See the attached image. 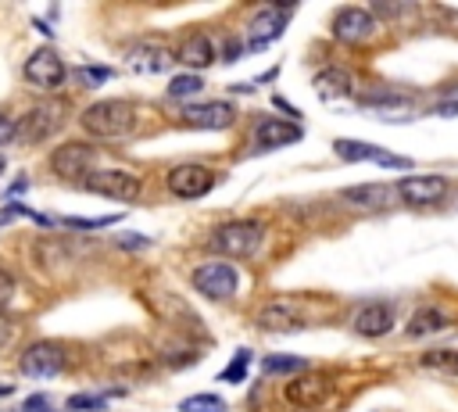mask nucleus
Wrapping results in <instances>:
<instances>
[{
    "instance_id": "16",
    "label": "nucleus",
    "mask_w": 458,
    "mask_h": 412,
    "mask_svg": "<svg viewBox=\"0 0 458 412\" xmlns=\"http://www.w3.org/2000/svg\"><path fill=\"white\" fill-rule=\"evenodd\" d=\"M125 64H129L132 72H143V75H157V72H165V68L172 64V50H165L161 43H150V39H143V43H132V47L125 50Z\"/></svg>"
},
{
    "instance_id": "19",
    "label": "nucleus",
    "mask_w": 458,
    "mask_h": 412,
    "mask_svg": "<svg viewBox=\"0 0 458 412\" xmlns=\"http://www.w3.org/2000/svg\"><path fill=\"white\" fill-rule=\"evenodd\" d=\"M297 140H301V125L283 122V118H261L254 129V150H276V147H286Z\"/></svg>"
},
{
    "instance_id": "29",
    "label": "nucleus",
    "mask_w": 458,
    "mask_h": 412,
    "mask_svg": "<svg viewBox=\"0 0 458 412\" xmlns=\"http://www.w3.org/2000/svg\"><path fill=\"white\" fill-rule=\"evenodd\" d=\"M118 222V215H100V219H61V226L68 229H100V226H111Z\"/></svg>"
},
{
    "instance_id": "6",
    "label": "nucleus",
    "mask_w": 458,
    "mask_h": 412,
    "mask_svg": "<svg viewBox=\"0 0 458 412\" xmlns=\"http://www.w3.org/2000/svg\"><path fill=\"white\" fill-rule=\"evenodd\" d=\"M64 348L54 344V340H39V344H29L25 355H21V373L25 376H61L64 373Z\"/></svg>"
},
{
    "instance_id": "10",
    "label": "nucleus",
    "mask_w": 458,
    "mask_h": 412,
    "mask_svg": "<svg viewBox=\"0 0 458 412\" xmlns=\"http://www.w3.org/2000/svg\"><path fill=\"white\" fill-rule=\"evenodd\" d=\"M89 161H93V147L89 143H61L50 154V172L61 179H86L89 176Z\"/></svg>"
},
{
    "instance_id": "5",
    "label": "nucleus",
    "mask_w": 458,
    "mask_h": 412,
    "mask_svg": "<svg viewBox=\"0 0 458 412\" xmlns=\"http://www.w3.org/2000/svg\"><path fill=\"white\" fill-rule=\"evenodd\" d=\"M236 283H240V276H236V269L225 265V262H208V265L193 269V287H197L204 297H211V301L233 297V294H236Z\"/></svg>"
},
{
    "instance_id": "21",
    "label": "nucleus",
    "mask_w": 458,
    "mask_h": 412,
    "mask_svg": "<svg viewBox=\"0 0 458 412\" xmlns=\"http://www.w3.org/2000/svg\"><path fill=\"white\" fill-rule=\"evenodd\" d=\"M172 61H182V64H190V68H208V64L215 61V47H211V39H208L204 32H193V36L182 39V47L175 50Z\"/></svg>"
},
{
    "instance_id": "23",
    "label": "nucleus",
    "mask_w": 458,
    "mask_h": 412,
    "mask_svg": "<svg viewBox=\"0 0 458 412\" xmlns=\"http://www.w3.org/2000/svg\"><path fill=\"white\" fill-rule=\"evenodd\" d=\"M419 365L429 369V373L458 376V351H451V348H433V351H426V355L419 358Z\"/></svg>"
},
{
    "instance_id": "7",
    "label": "nucleus",
    "mask_w": 458,
    "mask_h": 412,
    "mask_svg": "<svg viewBox=\"0 0 458 412\" xmlns=\"http://www.w3.org/2000/svg\"><path fill=\"white\" fill-rule=\"evenodd\" d=\"M340 201L351 204V208H358V211H386L401 197H397V190L390 183H361V186H347L340 193Z\"/></svg>"
},
{
    "instance_id": "26",
    "label": "nucleus",
    "mask_w": 458,
    "mask_h": 412,
    "mask_svg": "<svg viewBox=\"0 0 458 412\" xmlns=\"http://www.w3.org/2000/svg\"><path fill=\"white\" fill-rule=\"evenodd\" d=\"M182 412H225V401L215 398V394H193L186 401H179Z\"/></svg>"
},
{
    "instance_id": "9",
    "label": "nucleus",
    "mask_w": 458,
    "mask_h": 412,
    "mask_svg": "<svg viewBox=\"0 0 458 412\" xmlns=\"http://www.w3.org/2000/svg\"><path fill=\"white\" fill-rule=\"evenodd\" d=\"M211 186H215V176H211L208 165H175V168L168 172V190H172L175 197H182V201L204 197Z\"/></svg>"
},
{
    "instance_id": "8",
    "label": "nucleus",
    "mask_w": 458,
    "mask_h": 412,
    "mask_svg": "<svg viewBox=\"0 0 458 412\" xmlns=\"http://www.w3.org/2000/svg\"><path fill=\"white\" fill-rule=\"evenodd\" d=\"M25 79L36 86V90H57L64 82V61L57 57V50L43 47L36 50L29 61H25Z\"/></svg>"
},
{
    "instance_id": "34",
    "label": "nucleus",
    "mask_w": 458,
    "mask_h": 412,
    "mask_svg": "<svg viewBox=\"0 0 458 412\" xmlns=\"http://www.w3.org/2000/svg\"><path fill=\"white\" fill-rule=\"evenodd\" d=\"M11 140H14V122L0 111V147H4V143H11Z\"/></svg>"
},
{
    "instance_id": "1",
    "label": "nucleus",
    "mask_w": 458,
    "mask_h": 412,
    "mask_svg": "<svg viewBox=\"0 0 458 412\" xmlns=\"http://www.w3.org/2000/svg\"><path fill=\"white\" fill-rule=\"evenodd\" d=\"M82 129L89 136H104V140H114V136H125L136 129V107L129 100H97L82 111Z\"/></svg>"
},
{
    "instance_id": "20",
    "label": "nucleus",
    "mask_w": 458,
    "mask_h": 412,
    "mask_svg": "<svg viewBox=\"0 0 458 412\" xmlns=\"http://www.w3.org/2000/svg\"><path fill=\"white\" fill-rule=\"evenodd\" d=\"M258 326L261 330H297V326H304V319L290 301H268L265 308H258Z\"/></svg>"
},
{
    "instance_id": "3",
    "label": "nucleus",
    "mask_w": 458,
    "mask_h": 412,
    "mask_svg": "<svg viewBox=\"0 0 458 412\" xmlns=\"http://www.w3.org/2000/svg\"><path fill=\"white\" fill-rule=\"evenodd\" d=\"M261 240H265V226L243 219V222H225V226H218L215 236H211V247H215L218 254H225V258H250V254L261 247Z\"/></svg>"
},
{
    "instance_id": "4",
    "label": "nucleus",
    "mask_w": 458,
    "mask_h": 412,
    "mask_svg": "<svg viewBox=\"0 0 458 412\" xmlns=\"http://www.w3.org/2000/svg\"><path fill=\"white\" fill-rule=\"evenodd\" d=\"M82 186L89 193H100V197H111V201H136L140 190H143L140 176L129 172V168H97L82 179Z\"/></svg>"
},
{
    "instance_id": "12",
    "label": "nucleus",
    "mask_w": 458,
    "mask_h": 412,
    "mask_svg": "<svg viewBox=\"0 0 458 412\" xmlns=\"http://www.w3.org/2000/svg\"><path fill=\"white\" fill-rule=\"evenodd\" d=\"M394 322H397V315L386 301H369V305L354 308V315H351V330L361 337H383L394 330Z\"/></svg>"
},
{
    "instance_id": "38",
    "label": "nucleus",
    "mask_w": 458,
    "mask_h": 412,
    "mask_svg": "<svg viewBox=\"0 0 458 412\" xmlns=\"http://www.w3.org/2000/svg\"><path fill=\"white\" fill-rule=\"evenodd\" d=\"M0 172H4V158H0Z\"/></svg>"
},
{
    "instance_id": "37",
    "label": "nucleus",
    "mask_w": 458,
    "mask_h": 412,
    "mask_svg": "<svg viewBox=\"0 0 458 412\" xmlns=\"http://www.w3.org/2000/svg\"><path fill=\"white\" fill-rule=\"evenodd\" d=\"M118 244H122V247H147V240H143V236H122Z\"/></svg>"
},
{
    "instance_id": "24",
    "label": "nucleus",
    "mask_w": 458,
    "mask_h": 412,
    "mask_svg": "<svg viewBox=\"0 0 458 412\" xmlns=\"http://www.w3.org/2000/svg\"><path fill=\"white\" fill-rule=\"evenodd\" d=\"M315 86L322 97H344V93H351V75L344 68H326L315 75Z\"/></svg>"
},
{
    "instance_id": "13",
    "label": "nucleus",
    "mask_w": 458,
    "mask_h": 412,
    "mask_svg": "<svg viewBox=\"0 0 458 412\" xmlns=\"http://www.w3.org/2000/svg\"><path fill=\"white\" fill-rule=\"evenodd\" d=\"M283 398H286L290 405H297V408H318V405L329 401V383H326L318 373H301V376H293V380L286 383Z\"/></svg>"
},
{
    "instance_id": "35",
    "label": "nucleus",
    "mask_w": 458,
    "mask_h": 412,
    "mask_svg": "<svg viewBox=\"0 0 458 412\" xmlns=\"http://www.w3.org/2000/svg\"><path fill=\"white\" fill-rule=\"evenodd\" d=\"M107 75H111L107 68H82V79H86V82H104Z\"/></svg>"
},
{
    "instance_id": "36",
    "label": "nucleus",
    "mask_w": 458,
    "mask_h": 412,
    "mask_svg": "<svg viewBox=\"0 0 458 412\" xmlns=\"http://www.w3.org/2000/svg\"><path fill=\"white\" fill-rule=\"evenodd\" d=\"M11 340V319L0 312V344H7Z\"/></svg>"
},
{
    "instance_id": "25",
    "label": "nucleus",
    "mask_w": 458,
    "mask_h": 412,
    "mask_svg": "<svg viewBox=\"0 0 458 412\" xmlns=\"http://www.w3.org/2000/svg\"><path fill=\"white\" fill-rule=\"evenodd\" d=\"M261 369L265 373H301V369H308V362L297 358V355H268L261 362Z\"/></svg>"
},
{
    "instance_id": "2",
    "label": "nucleus",
    "mask_w": 458,
    "mask_h": 412,
    "mask_svg": "<svg viewBox=\"0 0 458 412\" xmlns=\"http://www.w3.org/2000/svg\"><path fill=\"white\" fill-rule=\"evenodd\" d=\"M64 118H68V104L64 100H47V104H36V107H29L18 122H14V140L18 143H43V140H50L61 125H64Z\"/></svg>"
},
{
    "instance_id": "30",
    "label": "nucleus",
    "mask_w": 458,
    "mask_h": 412,
    "mask_svg": "<svg viewBox=\"0 0 458 412\" xmlns=\"http://www.w3.org/2000/svg\"><path fill=\"white\" fill-rule=\"evenodd\" d=\"M68 408L72 412H104V401L93 394H75V398H68Z\"/></svg>"
},
{
    "instance_id": "18",
    "label": "nucleus",
    "mask_w": 458,
    "mask_h": 412,
    "mask_svg": "<svg viewBox=\"0 0 458 412\" xmlns=\"http://www.w3.org/2000/svg\"><path fill=\"white\" fill-rule=\"evenodd\" d=\"M336 158L344 161H379V165H390V168H411V158H397V154H386L372 143H361V140H336Z\"/></svg>"
},
{
    "instance_id": "17",
    "label": "nucleus",
    "mask_w": 458,
    "mask_h": 412,
    "mask_svg": "<svg viewBox=\"0 0 458 412\" xmlns=\"http://www.w3.org/2000/svg\"><path fill=\"white\" fill-rule=\"evenodd\" d=\"M233 118H236V111H233V104H225V100L182 107V122L193 125V129H225V125H233Z\"/></svg>"
},
{
    "instance_id": "15",
    "label": "nucleus",
    "mask_w": 458,
    "mask_h": 412,
    "mask_svg": "<svg viewBox=\"0 0 458 412\" xmlns=\"http://www.w3.org/2000/svg\"><path fill=\"white\" fill-rule=\"evenodd\" d=\"M397 197H404L408 204H437L447 193V179L444 176H404L397 186Z\"/></svg>"
},
{
    "instance_id": "14",
    "label": "nucleus",
    "mask_w": 458,
    "mask_h": 412,
    "mask_svg": "<svg viewBox=\"0 0 458 412\" xmlns=\"http://www.w3.org/2000/svg\"><path fill=\"white\" fill-rule=\"evenodd\" d=\"M290 14H293V7H265V11H258L254 14V21H250V32H247V47H265V43H272V39H279V32L286 29V21H290Z\"/></svg>"
},
{
    "instance_id": "22",
    "label": "nucleus",
    "mask_w": 458,
    "mask_h": 412,
    "mask_svg": "<svg viewBox=\"0 0 458 412\" xmlns=\"http://www.w3.org/2000/svg\"><path fill=\"white\" fill-rule=\"evenodd\" d=\"M451 319L440 312V308H419L411 319H408V337H426V333H437V330H444Z\"/></svg>"
},
{
    "instance_id": "27",
    "label": "nucleus",
    "mask_w": 458,
    "mask_h": 412,
    "mask_svg": "<svg viewBox=\"0 0 458 412\" xmlns=\"http://www.w3.org/2000/svg\"><path fill=\"white\" fill-rule=\"evenodd\" d=\"M200 90H204L200 75H175V79L168 82V97H193V93H200Z\"/></svg>"
},
{
    "instance_id": "11",
    "label": "nucleus",
    "mask_w": 458,
    "mask_h": 412,
    "mask_svg": "<svg viewBox=\"0 0 458 412\" xmlns=\"http://www.w3.org/2000/svg\"><path fill=\"white\" fill-rule=\"evenodd\" d=\"M376 29H379L376 18L369 11H361V7H344L333 18V36L344 39V43H365V39L376 36Z\"/></svg>"
},
{
    "instance_id": "33",
    "label": "nucleus",
    "mask_w": 458,
    "mask_h": 412,
    "mask_svg": "<svg viewBox=\"0 0 458 412\" xmlns=\"http://www.w3.org/2000/svg\"><path fill=\"white\" fill-rule=\"evenodd\" d=\"M14 290H18V283H14V279H11V276L0 269V312H4V308L14 301Z\"/></svg>"
},
{
    "instance_id": "31",
    "label": "nucleus",
    "mask_w": 458,
    "mask_h": 412,
    "mask_svg": "<svg viewBox=\"0 0 458 412\" xmlns=\"http://www.w3.org/2000/svg\"><path fill=\"white\" fill-rule=\"evenodd\" d=\"M437 115H444V118L458 115V86H451V90L440 93V100H437Z\"/></svg>"
},
{
    "instance_id": "32",
    "label": "nucleus",
    "mask_w": 458,
    "mask_h": 412,
    "mask_svg": "<svg viewBox=\"0 0 458 412\" xmlns=\"http://www.w3.org/2000/svg\"><path fill=\"white\" fill-rule=\"evenodd\" d=\"M18 412H57L54 405H50V398L47 394H32L29 401H21V408Z\"/></svg>"
},
{
    "instance_id": "28",
    "label": "nucleus",
    "mask_w": 458,
    "mask_h": 412,
    "mask_svg": "<svg viewBox=\"0 0 458 412\" xmlns=\"http://www.w3.org/2000/svg\"><path fill=\"white\" fill-rule=\"evenodd\" d=\"M247 358H250V355H247V351H240V355H236V358H233L218 376H222L225 383H243V376H247Z\"/></svg>"
}]
</instances>
